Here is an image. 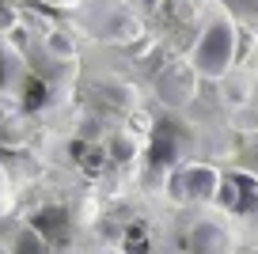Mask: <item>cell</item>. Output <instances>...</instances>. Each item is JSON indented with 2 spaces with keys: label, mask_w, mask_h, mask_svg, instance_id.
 Here are the masks:
<instances>
[{
  "label": "cell",
  "mask_w": 258,
  "mask_h": 254,
  "mask_svg": "<svg viewBox=\"0 0 258 254\" xmlns=\"http://www.w3.org/2000/svg\"><path fill=\"white\" fill-rule=\"evenodd\" d=\"M235 57H239V27H235V19L228 16V12H217V16H209V23L198 31L186 61L198 69L202 80H224L228 72H232Z\"/></svg>",
  "instance_id": "1"
},
{
  "label": "cell",
  "mask_w": 258,
  "mask_h": 254,
  "mask_svg": "<svg viewBox=\"0 0 258 254\" xmlns=\"http://www.w3.org/2000/svg\"><path fill=\"white\" fill-rule=\"evenodd\" d=\"M198 69H194L190 61H171L160 69V76H156V95H160L163 106H171V110H182V106H190L194 99H198Z\"/></svg>",
  "instance_id": "2"
},
{
  "label": "cell",
  "mask_w": 258,
  "mask_h": 254,
  "mask_svg": "<svg viewBox=\"0 0 258 254\" xmlns=\"http://www.w3.org/2000/svg\"><path fill=\"white\" fill-rule=\"evenodd\" d=\"M220 182H224V175H220L217 167H209V163H190V167H182V171H178L175 190L182 194L186 201H194L198 209H205V205H213V201L220 198Z\"/></svg>",
  "instance_id": "3"
},
{
  "label": "cell",
  "mask_w": 258,
  "mask_h": 254,
  "mask_svg": "<svg viewBox=\"0 0 258 254\" xmlns=\"http://www.w3.org/2000/svg\"><path fill=\"white\" fill-rule=\"evenodd\" d=\"M186 250L190 254H232V235L220 220L198 216L186 231Z\"/></svg>",
  "instance_id": "4"
},
{
  "label": "cell",
  "mask_w": 258,
  "mask_h": 254,
  "mask_svg": "<svg viewBox=\"0 0 258 254\" xmlns=\"http://www.w3.org/2000/svg\"><path fill=\"white\" fill-rule=\"evenodd\" d=\"M23 80H27V65H23V53L12 46L4 34H0V106L8 99H19L23 91Z\"/></svg>",
  "instance_id": "5"
},
{
  "label": "cell",
  "mask_w": 258,
  "mask_h": 254,
  "mask_svg": "<svg viewBox=\"0 0 258 254\" xmlns=\"http://www.w3.org/2000/svg\"><path fill=\"white\" fill-rule=\"evenodd\" d=\"M8 254H53V243L46 239V231H38L34 224H19L12 231Z\"/></svg>",
  "instance_id": "6"
},
{
  "label": "cell",
  "mask_w": 258,
  "mask_h": 254,
  "mask_svg": "<svg viewBox=\"0 0 258 254\" xmlns=\"http://www.w3.org/2000/svg\"><path fill=\"white\" fill-rule=\"evenodd\" d=\"M31 141V121L23 114H0V148H23Z\"/></svg>",
  "instance_id": "7"
},
{
  "label": "cell",
  "mask_w": 258,
  "mask_h": 254,
  "mask_svg": "<svg viewBox=\"0 0 258 254\" xmlns=\"http://www.w3.org/2000/svg\"><path fill=\"white\" fill-rule=\"evenodd\" d=\"M106 152H110L114 159H121V163L137 159L141 156V141L133 137V125H129V129H114V133L106 137Z\"/></svg>",
  "instance_id": "8"
},
{
  "label": "cell",
  "mask_w": 258,
  "mask_h": 254,
  "mask_svg": "<svg viewBox=\"0 0 258 254\" xmlns=\"http://www.w3.org/2000/svg\"><path fill=\"white\" fill-rule=\"evenodd\" d=\"M12 209V182H8V175L0 171V216Z\"/></svg>",
  "instance_id": "9"
},
{
  "label": "cell",
  "mask_w": 258,
  "mask_h": 254,
  "mask_svg": "<svg viewBox=\"0 0 258 254\" xmlns=\"http://www.w3.org/2000/svg\"><path fill=\"white\" fill-rule=\"evenodd\" d=\"M129 4H137L141 12H156V8L163 4V0H129Z\"/></svg>",
  "instance_id": "10"
},
{
  "label": "cell",
  "mask_w": 258,
  "mask_h": 254,
  "mask_svg": "<svg viewBox=\"0 0 258 254\" xmlns=\"http://www.w3.org/2000/svg\"><path fill=\"white\" fill-rule=\"evenodd\" d=\"M49 4H61V8H80V4H88V0H49Z\"/></svg>",
  "instance_id": "11"
}]
</instances>
